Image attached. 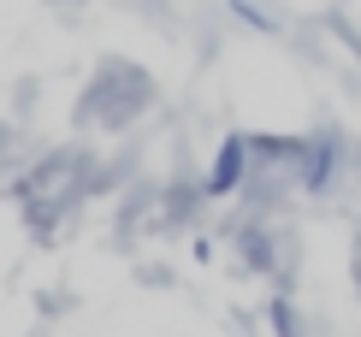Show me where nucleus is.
Returning <instances> with one entry per match:
<instances>
[{"label": "nucleus", "mask_w": 361, "mask_h": 337, "mask_svg": "<svg viewBox=\"0 0 361 337\" xmlns=\"http://www.w3.org/2000/svg\"><path fill=\"white\" fill-rule=\"evenodd\" d=\"M338 172V136H314V142L302 148V183L308 190H326Z\"/></svg>", "instance_id": "nucleus-2"}, {"label": "nucleus", "mask_w": 361, "mask_h": 337, "mask_svg": "<svg viewBox=\"0 0 361 337\" xmlns=\"http://www.w3.org/2000/svg\"><path fill=\"white\" fill-rule=\"evenodd\" d=\"M273 326H279V337H302V331H296V314H290V302H273Z\"/></svg>", "instance_id": "nucleus-4"}, {"label": "nucleus", "mask_w": 361, "mask_h": 337, "mask_svg": "<svg viewBox=\"0 0 361 337\" xmlns=\"http://www.w3.org/2000/svg\"><path fill=\"white\" fill-rule=\"evenodd\" d=\"M231 18H243V24H255V30H279L273 12H261L255 0H231Z\"/></svg>", "instance_id": "nucleus-3"}, {"label": "nucleus", "mask_w": 361, "mask_h": 337, "mask_svg": "<svg viewBox=\"0 0 361 337\" xmlns=\"http://www.w3.org/2000/svg\"><path fill=\"white\" fill-rule=\"evenodd\" d=\"M249 160H255V136H225L207 166V195H237L249 183Z\"/></svg>", "instance_id": "nucleus-1"}]
</instances>
